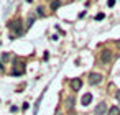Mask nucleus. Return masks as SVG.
Masks as SVG:
<instances>
[{
  "instance_id": "nucleus-1",
  "label": "nucleus",
  "mask_w": 120,
  "mask_h": 115,
  "mask_svg": "<svg viewBox=\"0 0 120 115\" xmlns=\"http://www.w3.org/2000/svg\"><path fill=\"white\" fill-rule=\"evenodd\" d=\"M8 28H10L15 35H22V33H23V26H22V20H20V18H15V20L8 22Z\"/></svg>"
},
{
  "instance_id": "nucleus-2",
  "label": "nucleus",
  "mask_w": 120,
  "mask_h": 115,
  "mask_svg": "<svg viewBox=\"0 0 120 115\" xmlns=\"http://www.w3.org/2000/svg\"><path fill=\"white\" fill-rule=\"evenodd\" d=\"M102 79H104V77H102L100 72H90V74H89V84H90V85H99V84L102 82Z\"/></svg>"
},
{
  "instance_id": "nucleus-3",
  "label": "nucleus",
  "mask_w": 120,
  "mask_h": 115,
  "mask_svg": "<svg viewBox=\"0 0 120 115\" xmlns=\"http://www.w3.org/2000/svg\"><path fill=\"white\" fill-rule=\"evenodd\" d=\"M112 61V51L110 49H102L100 51V63L102 64H109Z\"/></svg>"
},
{
  "instance_id": "nucleus-4",
  "label": "nucleus",
  "mask_w": 120,
  "mask_h": 115,
  "mask_svg": "<svg viewBox=\"0 0 120 115\" xmlns=\"http://www.w3.org/2000/svg\"><path fill=\"white\" fill-rule=\"evenodd\" d=\"M69 85H71V89H72L74 92H77V90H81V87H82V79L74 77V79L69 81Z\"/></svg>"
},
{
  "instance_id": "nucleus-5",
  "label": "nucleus",
  "mask_w": 120,
  "mask_h": 115,
  "mask_svg": "<svg viewBox=\"0 0 120 115\" xmlns=\"http://www.w3.org/2000/svg\"><path fill=\"white\" fill-rule=\"evenodd\" d=\"M107 112H109V108H107V104H105V102L97 104V107L94 108V115H104V113H107Z\"/></svg>"
},
{
  "instance_id": "nucleus-6",
  "label": "nucleus",
  "mask_w": 120,
  "mask_h": 115,
  "mask_svg": "<svg viewBox=\"0 0 120 115\" xmlns=\"http://www.w3.org/2000/svg\"><path fill=\"white\" fill-rule=\"evenodd\" d=\"M74 102H76V99H74L72 95L66 99V108H68V112H69L71 115L74 113Z\"/></svg>"
},
{
  "instance_id": "nucleus-7",
  "label": "nucleus",
  "mask_w": 120,
  "mask_h": 115,
  "mask_svg": "<svg viewBox=\"0 0 120 115\" xmlns=\"http://www.w3.org/2000/svg\"><path fill=\"white\" fill-rule=\"evenodd\" d=\"M90 102H92V94H90V92H86V94L82 95V99H81V104H82L84 107H87Z\"/></svg>"
},
{
  "instance_id": "nucleus-8",
  "label": "nucleus",
  "mask_w": 120,
  "mask_h": 115,
  "mask_svg": "<svg viewBox=\"0 0 120 115\" xmlns=\"http://www.w3.org/2000/svg\"><path fill=\"white\" fill-rule=\"evenodd\" d=\"M63 5V2H61V0H53V2H51V10L53 12H56L59 7Z\"/></svg>"
},
{
  "instance_id": "nucleus-9",
  "label": "nucleus",
  "mask_w": 120,
  "mask_h": 115,
  "mask_svg": "<svg viewBox=\"0 0 120 115\" xmlns=\"http://www.w3.org/2000/svg\"><path fill=\"white\" fill-rule=\"evenodd\" d=\"M109 115H120V108H118L117 105L110 107V108H109Z\"/></svg>"
},
{
  "instance_id": "nucleus-10",
  "label": "nucleus",
  "mask_w": 120,
  "mask_h": 115,
  "mask_svg": "<svg viewBox=\"0 0 120 115\" xmlns=\"http://www.w3.org/2000/svg\"><path fill=\"white\" fill-rule=\"evenodd\" d=\"M36 12H38V17H43V15H45V12H43V7H38V8H36Z\"/></svg>"
},
{
  "instance_id": "nucleus-11",
  "label": "nucleus",
  "mask_w": 120,
  "mask_h": 115,
  "mask_svg": "<svg viewBox=\"0 0 120 115\" xmlns=\"http://www.w3.org/2000/svg\"><path fill=\"white\" fill-rule=\"evenodd\" d=\"M8 59H10V54H8V53L2 54V61H8Z\"/></svg>"
},
{
  "instance_id": "nucleus-12",
  "label": "nucleus",
  "mask_w": 120,
  "mask_h": 115,
  "mask_svg": "<svg viewBox=\"0 0 120 115\" xmlns=\"http://www.w3.org/2000/svg\"><path fill=\"white\" fill-rule=\"evenodd\" d=\"M107 5H109V7H113V5H115V0H109Z\"/></svg>"
},
{
  "instance_id": "nucleus-13",
  "label": "nucleus",
  "mask_w": 120,
  "mask_h": 115,
  "mask_svg": "<svg viewBox=\"0 0 120 115\" xmlns=\"http://www.w3.org/2000/svg\"><path fill=\"white\" fill-rule=\"evenodd\" d=\"M95 20H104V13H99V15L95 17Z\"/></svg>"
},
{
  "instance_id": "nucleus-14",
  "label": "nucleus",
  "mask_w": 120,
  "mask_h": 115,
  "mask_svg": "<svg viewBox=\"0 0 120 115\" xmlns=\"http://www.w3.org/2000/svg\"><path fill=\"white\" fill-rule=\"evenodd\" d=\"M28 107H30V105H28V104H23V105H22V110H23V112H25V110H28Z\"/></svg>"
},
{
  "instance_id": "nucleus-15",
  "label": "nucleus",
  "mask_w": 120,
  "mask_h": 115,
  "mask_svg": "<svg viewBox=\"0 0 120 115\" xmlns=\"http://www.w3.org/2000/svg\"><path fill=\"white\" fill-rule=\"evenodd\" d=\"M115 97H117V100L120 102V90H117V94H115Z\"/></svg>"
},
{
  "instance_id": "nucleus-16",
  "label": "nucleus",
  "mask_w": 120,
  "mask_h": 115,
  "mask_svg": "<svg viewBox=\"0 0 120 115\" xmlns=\"http://www.w3.org/2000/svg\"><path fill=\"white\" fill-rule=\"evenodd\" d=\"M117 46H118V48H120V40H118V41H117Z\"/></svg>"
},
{
  "instance_id": "nucleus-17",
  "label": "nucleus",
  "mask_w": 120,
  "mask_h": 115,
  "mask_svg": "<svg viewBox=\"0 0 120 115\" xmlns=\"http://www.w3.org/2000/svg\"><path fill=\"white\" fill-rule=\"evenodd\" d=\"M26 2H28V4H30V2H33V0H26Z\"/></svg>"
}]
</instances>
